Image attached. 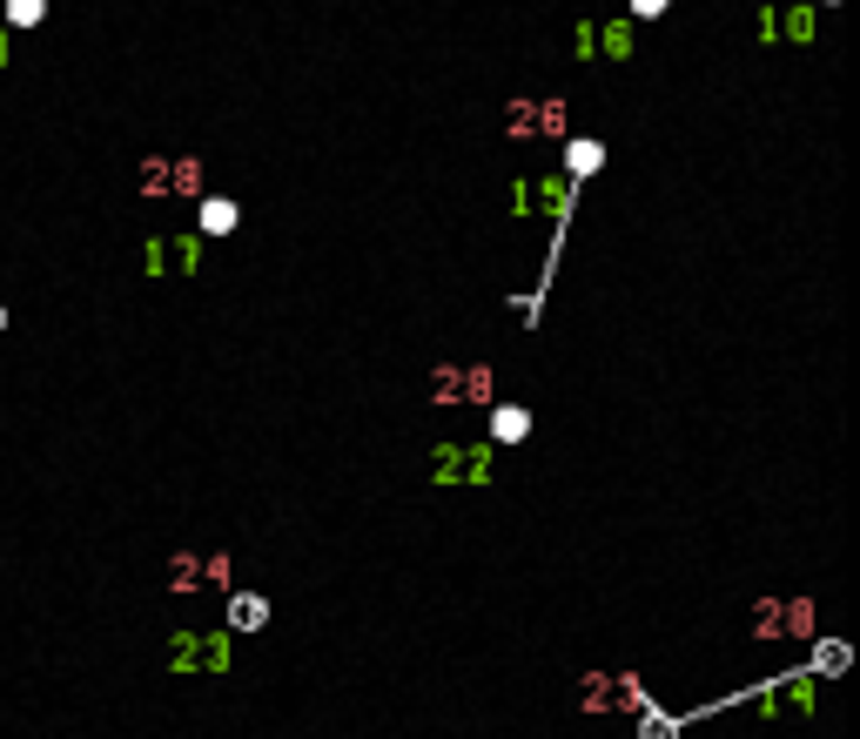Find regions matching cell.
Segmentation results:
<instances>
[{
  "instance_id": "cell-1",
  "label": "cell",
  "mask_w": 860,
  "mask_h": 739,
  "mask_svg": "<svg viewBox=\"0 0 860 739\" xmlns=\"http://www.w3.org/2000/svg\"><path fill=\"white\" fill-rule=\"evenodd\" d=\"M497 397V370L491 363H438L430 370V403H491Z\"/></svg>"
},
{
  "instance_id": "cell-2",
  "label": "cell",
  "mask_w": 860,
  "mask_h": 739,
  "mask_svg": "<svg viewBox=\"0 0 860 739\" xmlns=\"http://www.w3.org/2000/svg\"><path fill=\"white\" fill-rule=\"evenodd\" d=\"M814 632V599H759L753 605V638L780 645V638H807Z\"/></svg>"
},
{
  "instance_id": "cell-3",
  "label": "cell",
  "mask_w": 860,
  "mask_h": 739,
  "mask_svg": "<svg viewBox=\"0 0 860 739\" xmlns=\"http://www.w3.org/2000/svg\"><path fill=\"white\" fill-rule=\"evenodd\" d=\"M196 585H235L229 551H176L168 558V592H196Z\"/></svg>"
},
{
  "instance_id": "cell-4",
  "label": "cell",
  "mask_w": 860,
  "mask_h": 739,
  "mask_svg": "<svg viewBox=\"0 0 860 739\" xmlns=\"http://www.w3.org/2000/svg\"><path fill=\"white\" fill-rule=\"evenodd\" d=\"M438 484H484L491 477V444H438L430 451Z\"/></svg>"
},
{
  "instance_id": "cell-5",
  "label": "cell",
  "mask_w": 860,
  "mask_h": 739,
  "mask_svg": "<svg viewBox=\"0 0 860 739\" xmlns=\"http://www.w3.org/2000/svg\"><path fill=\"white\" fill-rule=\"evenodd\" d=\"M168 666H176V673H222V666H229V638H222V632H216V638L176 632V638H168Z\"/></svg>"
},
{
  "instance_id": "cell-6",
  "label": "cell",
  "mask_w": 860,
  "mask_h": 739,
  "mask_svg": "<svg viewBox=\"0 0 860 739\" xmlns=\"http://www.w3.org/2000/svg\"><path fill=\"white\" fill-rule=\"evenodd\" d=\"M202 161H141V196H196Z\"/></svg>"
},
{
  "instance_id": "cell-7",
  "label": "cell",
  "mask_w": 860,
  "mask_h": 739,
  "mask_svg": "<svg viewBox=\"0 0 860 739\" xmlns=\"http://www.w3.org/2000/svg\"><path fill=\"white\" fill-rule=\"evenodd\" d=\"M759 41H814V8H766L759 14Z\"/></svg>"
},
{
  "instance_id": "cell-8",
  "label": "cell",
  "mask_w": 860,
  "mask_h": 739,
  "mask_svg": "<svg viewBox=\"0 0 860 739\" xmlns=\"http://www.w3.org/2000/svg\"><path fill=\"white\" fill-rule=\"evenodd\" d=\"M255 625H270V599L263 592H235L229 599V632H255Z\"/></svg>"
},
{
  "instance_id": "cell-9",
  "label": "cell",
  "mask_w": 860,
  "mask_h": 739,
  "mask_svg": "<svg viewBox=\"0 0 860 739\" xmlns=\"http://www.w3.org/2000/svg\"><path fill=\"white\" fill-rule=\"evenodd\" d=\"M525 431H532V410H525V403H497V410H491V437H497V444H518Z\"/></svg>"
},
{
  "instance_id": "cell-10",
  "label": "cell",
  "mask_w": 860,
  "mask_h": 739,
  "mask_svg": "<svg viewBox=\"0 0 860 739\" xmlns=\"http://www.w3.org/2000/svg\"><path fill=\"white\" fill-rule=\"evenodd\" d=\"M646 706H652L646 679L639 673H612V712H646Z\"/></svg>"
},
{
  "instance_id": "cell-11",
  "label": "cell",
  "mask_w": 860,
  "mask_h": 739,
  "mask_svg": "<svg viewBox=\"0 0 860 739\" xmlns=\"http://www.w3.org/2000/svg\"><path fill=\"white\" fill-rule=\"evenodd\" d=\"M235 229V202L229 196H209L202 202V235H229Z\"/></svg>"
},
{
  "instance_id": "cell-12",
  "label": "cell",
  "mask_w": 860,
  "mask_h": 739,
  "mask_svg": "<svg viewBox=\"0 0 860 739\" xmlns=\"http://www.w3.org/2000/svg\"><path fill=\"white\" fill-rule=\"evenodd\" d=\"M578 693H585V699H578L585 712H612V673H591Z\"/></svg>"
},
{
  "instance_id": "cell-13",
  "label": "cell",
  "mask_w": 860,
  "mask_h": 739,
  "mask_svg": "<svg viewBox=\"0 0 860 739\" xmlns=\"http://www.w3.org/2000/svg\"><path fill=\"white\" fill-rule=\"evenodd\" d=\"M639 739H679V719H665V712H639Z\"/></svg>"
},
{
  "instance_id": "cell-14",
  "label": "cell",
  "mask_w": 860,
  "mask_h": 739,
  "mask_svg": "<svg viewBox=\"0 0 860 739\" xmlns=\"http://www.w3.org/2000/svg\"><path fill=\"white\" fill-rule=\"evenodd\" d=\"M41 14H48V0H8V21L14 28H34Z\"/></svg>"
},
{
  "instance_id": "cell-15",
  "label": "cell",
  "mask_w": 860,
  "mask_h": 739,
  "mask_svg": "<svg viewBox=\"0 0 860 739\" xmlns=\"http://www.w3.org/2000/svg\"><path fill=\"white\" fill-rule=\"evenodd\" d=\"M598 161H606V155H598V141H571V176H591Z\"/></svg>"
},
{
  "instance_id": "cell-16",
  "label": "cell",
  "mask_w": 860,
  "mask_h": 739,
  "mask_svg": "<svg viewBox=\"0 0 860 739\" xmlns=\"http://www.w3.org/2000/svg\"><path fill=\"white\" fill-rule=\"evenodd\" d=\"M847 666V645L840 638H820V673H840Z\"/></svg>"
},
{
  "instance_id": "cell-17",
  "label": "cell",
  "mask_w": 860,
  "mask_h": 739,
  "mask_svg": "<svg viewBox=\"0 0 860 739\" xmlns=\"http://www.w3.org/2000/svg\"><path fill=\"white\" fill-rule=\"evenodd\" d=\"M606 47H612V54H632V28H606Z\"/></svg>"
},
{
  "instance_id": "cell-18",
  "label": "cell",
  "mask_w": 860,
  "mask_h": 739,
  "mask_svg": "<svg viewBox=\"0 0 860 739\" xmlns=\"http://www.w3.org/2000/svg\"><path fill=\"white\" fill-rule=\"evenodd\" d=\"M632 14H646V21H652V14H665V0H632Z\"/></svg>"
},
{
  "instance_id": "cell-19",
  "label": "cell",
  "mask_w": 860,
  "mask_h": 739,
  "mask_svg": "<svg viewBox=\"0 0 860 739\" xmlns=\"http://www.w3.org/2000/svg\"><path fill=\"white\" fill-rule=\"evenodd\" d=\"M0 330H8V309H0Z\"/></svg>"
}]
</instances>
